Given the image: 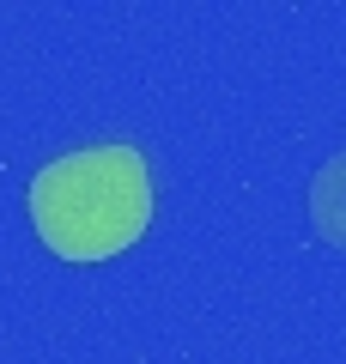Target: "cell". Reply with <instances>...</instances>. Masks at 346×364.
<instances>
[{
    "mask_svg": "<svg viewBox=\"0 0 346 364\" xmlns=\"http://www.w3.org/2000/svg\"><path fill=\"white\" fill-rule=\"evenodd\" d=\"M310 225H316V237L328 249L346 255V152H334L310 176Z\"/></svg>",
    "mask_w": 346,
    "mask_h": 364,
    "instance_id": "cell-2",
    "label": "cell"
},
{
    "mask_svg": "<svg viewBox=\"0 0 346 364\" xmlns=\"http://www.w3.org/2000/svg\"><path fill=\"white\" fill-rule=\"evenodd\" d=\"M31 225L61 261H110L134 249L152 225L146 158L122 140L61 152L31 176Z\"/></svg>",
    "mask_w": 346,
    "mask_h": 364,
    "instance_id": "cell-1",
    "label": "cell"
}]
</instances>
